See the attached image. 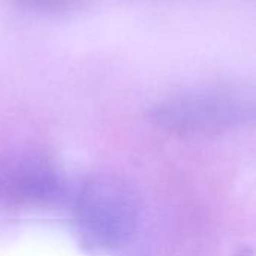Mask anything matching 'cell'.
Segmentation results:
<instances>
[{
  "label": "cell",
  "mask_w": 256,
  "mask_h": 256,
  "mask_svg": "<svg viewBox=\"0 0 256 256\" xmlns=\"http://www.w3.org/2000/svg\"><path fill=\"white\" fill-rule=\"evenodd\" d=\"M141 219L136 189L126 178L99 172L82 182L74 198V228L93 255L112 254L135 236Z\"/></svg>",
  "instance_id": "6da1fadb"
},
{
  "label": "cell",
  "mask_w": 256,
  "mask_h": 256,
  "mask_svg": "<svg viewBox=\"0 0 256 256\" xmlns=\"http://www.w3.org/2000/svg\"><path fill=\"white\" fill-rule=\"evenodd\" d=\"M256 118L255 92L214 84L171 94L148 111V120L177 135H214L244 128Z\"/></svg>",
  "instance_id": "7a4b0ae2"
},
{
  "label": "cell",
  "mask_w": 256,
  "mask_h": 256,
  "mask_svg": "<svg viewBox=\"0 0 256 256\" xmlns=\"http://www.w3.org/2000/svg\"><path fill=\"white\" fill-rule=\"evenodd\" d=\"M0 190L22 202L51 204L64 196L66 178L42 153H20L3 160Z\"/></svg>",
  "instance_id": "3957f363"
},
{
  "label": "cell",
  "mask_w": 256,
  "mask_h": 256,
  "mask_svg": "<svg viewBox=\"0 0 256 256\" xmlns=\"http://www.w3.org/2000/svg\"><path fill=\"white\" fill-rule=\"evenodd\" d=\"M18 6L40 14H66L75 10L81 0H14Z\"/></svg>",
  "instance_id": "277c9868"
}]
</instances>
